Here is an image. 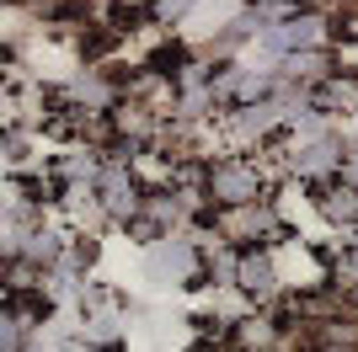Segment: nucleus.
Instances as JSON below:
<instances>
[{"label": "nucleus", "instance_id": "nucleus-7", "mask_svg": "<svg viewBox=\"0 0 358 352\" xmlns=\"http://www.w3.org/2000/svg\"><path fill=\"white\" fill-rule=\"evenodd\" d=\"M310 192H315V214L327 224H337V230H348V224L358 219V187H348V182H310Z\"/></svg>", "mask_w": 358, "mask_h": 352}, {"label": "nucleus", "instance_id": "nucleus-1", "mask_svg": "<svg viewBox=\"0 0 358 352\" xmlns=\"http://www.w3.org/2000/svg\"><path fill=\"white\" fill-rule=\"evenodd\" d=\"M203 230L214 235V240H230V246H278L289 235L284 214H278V203L273 198H257V203H224V208H209V219H203Z\"/></svg>", "mask_w": 358, "mask_h": 352}, {"label": "nucleus", "instance_id": "nucleus-8", "mask_svg": "<svg viewBox=\"0 0 358 352\" xmlns=\"http://www.w3.org/2000/svg\"><path fill=\"white\" fill-rule=\"evenodd\" d=\"M198 6H203V0H150V16L166 22V27H177V22H187Z\"/></svg>", "mask_w": 358, "mask_h": 352}, {"label": "nucleus", "instance_id": "nucleus-9", "mask_svg": "<svg viewBox=\"0 0 358 352\" xmlns=\"http://www.w3.org/2000/svg\"><path fill=\"white\" fill-rule=\"evenodd\" d=\"M337 182H348V187H358V149H353V145H348L343 166H337Z\"/></svg>", "mask_w": 358, "mask_h": 352}, {"label": "nucleus", "instance_id": "nucleus-5", "mask_svg": "<svg viewBox=\"0 0 358 352\" xmlns=\"http://www.w3.org/2000/svg\"><path fill=\"white\" fill-rule=\"evenodd\" d=\"M241 299L257 309H273L284 299V272H278V246H246L241 251Z\"/></svg>", "mask_w": 358, "mask_h": 352}, {"label": "nucleus", "instance_id": "nucleus-4", "mask_svg": "<svg viewBox=\"0 0 358 352\" xmlns=\"http://www.w3.org/2000/svg\"><path fill=\"white\" fill-rule=\"evenodd\" d=\"M268 198V166L262 161H246V155H220L209 161V203H257Z\"/></svg>", "mask_w": 358, "mask_h": 352}, {"label": "nucleus", "instance_id": "nucleus-10", "mask_svg": "<svg viewBox=\"0 0 358 352\" xmlns=\"http://www.w3.org/2000/svg\"><path fill=\"white\" fill-rule=\"evenodd\" d=\"M294 6H315V0H294Z\"/></svg>", "mask_w": 358, "mask_h": 352}, {"label": "nucleus", "instance_id": "nucleus-2", "mask_svg": "<svg viewBox=\"0 0 358 352\" xmlns=\"http://www.w3.org/2000/svg\"><path fill=\"white\" fill-rule=\"evenodd\" d=\"M331 38H337V22L315 6H299L294 16L268 22L257 32V54H262V64H278L284 54H299V48H331Z\"/></svg>", "mask_w": 358, "mask_h": 352}, {"label": "nucleus", "instance_id": "nucleus-3", "mask_svg": "<svg viewBox=\"0 0 358 352\" xmlns=\"http://www.w3.org/2000/svg\"><path fill=\"white\" fill-rule=\"evenodd\" d=\"M145 272L150 283H177V288H198L203 283V240L187 230H171L145 246Z\"/></svg>", "mask_w": 358, "mask_h": 352}, {"label": "nucleus", "instance_id": "nucleus-6", "mask_svg": "<svg viewBox=\"0 0 358 352\" xmlns=\"http://www.w3.org/2000/svg\"><path fill=\"white\" fill-rule=\"evenodd\" d=\"M310 107H315V112H327L331 123L358 117V75L353 70H331L321 86H310Z\"/></svg>", "mask_w": 358, "mask_h": 352}]
</instances>
